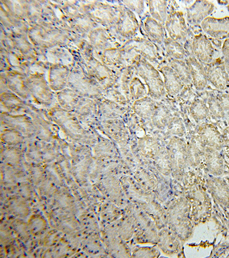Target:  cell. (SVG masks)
Returning <instances> with one entry per match:
<instances>
[{"label":"cell","mask_w":229,"mask_h":258,"mask_svg":"<svg viewBox=\"0 0 229 258\" xmlns=\"http://www.w3.org/2000/svg\"><path fill=\"white\" fill-rule=\"evenodd\" d=\"M206 102L212 117L218 120H226L225 113L216 94L210 93L208 94Z\"/></svg>","instance_id":"24"},{"label":"cell","mask_w":229,"mask_h":258,"mask_svg":"<svg viewBox=\"0 0 229 258\" xmlns=\"http://www.w3.org/2000/svg\"><path fill=\"white\" fill-rule=\"evenodd\" d=\"M169 63L171 68L175 70L182 81L185 85L192 84V78H191L190 67L186 59L178 60L171 58Z\"/></svg>","instance_id":"23"},{"label":"cell","mask_w":229,"mask_h":258,"mask_svg":"<svg viewBox=\"0 0 229 258\" xmlns=\"http://www.w3.org/2000/svg\"><path fill=\"white\" fill-rule=\"evenodd\" d=\"M149 12L152 18L162 24L167 20V2L166 1L148 2Z\"/></svg>","instance_id":"25"},{"label":"cell","mask_w":229,"mask_h":258,"mask_svg":"<svg viewBox=\"0 0 229 258\" xmlns=\"http://www.w3.org/2000/svg\"><path fill=\"white\" fill-rule=\"evenodd\" d=\"M153 160L158 171L164 175L169 176L173 172L172 162L167 147H161Z\"/></svg>","instance_id":"19"},{"label":"cell","mask_w":229,"mask_h":258,"mask_svg":"<svg viewBox=\"0 0 229 258\" xmlns=\"http://www.w3.org/2000/svg\"><path fill=\"white\" fill-rule=\"evenodd\" d=\"M138 147L143 156L152 159L156 157L161 148L156 139L149 137L140 139Z\"/></svg>","instance_id":"22"},{"label":"cell","mask_w":229,"mask_h":258,"mask_svg":"<svg viewBox=\"0 0 229 258\" xmlns=\"http://www.w3.org/2000/svg\"><path fill=\"white\" fill-rule=\"evenodd\" d=\"M207 187L216 202L229 208V185L224 179L213 176L207 180Z\"/></svg>","instance_id":"11"},{"label":"cell","mask_w":229,"mask_h":258,"mask_svg":"<svg viewBox=\"0 0 229 258\" xmlns=\"http://www.w3.org/2000/svg\"><path fill=\"white\" fill-rule=\"evenodd\" d=\"M222 135L224 144H225L226 147L229 149V124L228 126L223 129Z\"/></svg>","instance_id":"33"},{"label":"cell","mask_w":229,"mask_h":258,"mask_svg":"<svg viewBox=\"0 0 229 258\" xmlns=\"http://www.w3.org/2000/svg\"><path fill=\"white\" fill-rule=\"evenodd\" d=\"M130 50L139 53L142 57L148 61H154L157 59V51L154 45L147 40L138 39L132 41Z\"/></svg>","instance_id":"14"},{"label":"cell","mask_w":229,"mask_h":258,"mask_svg":"<svg viewBox=\"0 0 229 258\" xmlns=\"http://www.w3.org/2000/svg\"><path fill=\"white\" fill-rule=\"evenodd\" d=\"M190 113L197 123H201L211 116L206 102L201 99H195L191 103Z\"/></svg>","instance_id":"21"},{"label":"cell","mask_w":229,"mask_h":258,"mask_svg":"<svg viewBox=\"0 0 229 258\" xmlns=\"http://www.w3.org/2000/svg\"><path fill=\"white\" fill-rule=\"evenodd\" d=\"M138 28V23L135 16L132 12L126 11L123 15L121 24V31L124 34L131 35Z\"/></svg>","instance_id":"27"},{"label":"cell","mask_w":229,"mask_h":258,"mask_svg":"<svg viewBox=\"0 0 229 258\" xmlns=\"http://www.w3.org/2000/svg\"><path fill=\"white\" fill-rule=\"evenodd\" d=\"M164 77V85L166 92L173 97L180 94L185 88V83L175 70L170 66H164L160 70Z\"/></svg>","instance_id":"12"},{"label":"cell","mask_w":229,"mask_h":258,"mask_svg":"<svg viewBox=\"0 0 229 258\" xmlns=\"http://www.w3.org/2000/svg\"><path fill=\"white\" fill-rule=\"evenodd\" d=\"M165 26L171 39L178 42L186 39L187 29L182 12H174L170 14L166 21Z\"/></svg>","instance_id":"7"},{"label":"cell","mask_w":229,"mask_h":258,"mask_svg":"<svg viewBox=\"0 0 229 258\" xmlns=\"http://www.w3.org/2000/svg\"><path fill=\"white\" fill-rule=\"evenodd\" d=\"M128 4L137 13L140 14L144 10V2L142 1L131 2H128Z\"/></svg>","instance_id":"31"},{"label":"cell","mask_w":229,"mask_h":258,"mask_svg":"<svg viewBox=\"0 0 229 258\" xmlns=\"http://www.w3.org/2000/svg\"><path fill=\"white\" fill-rule=\"evenodd\" d=\"M186 51V60L190 67L193 84L195 89L202 91L206 88L208 83L206 70L193 55L191 49L187 48Z\"/></svg>","instance_id":"9"},{"label":"cell","mask_w":229,"mask_h":258,"mask_svg":"<svg viewBox=\"0 0 229 258\" xmlns=\"http://www.w3.org/2000/svg\"><path fill=\"white\" fill-rule=\"evenodd\" d=\"M166 129L169 134L178 137L185 135L186 128L183 120L178 116H172L170 118Z\"/></svg>","instance_id":"28"},{"label":"cell","mask_w":229,"mask_h":258,"mask_svg":"<svg viewBox=\"0 0 229 258\" xmlns=\"http://www.w3.org/2000/svg\"><path fill=\"white\" fill-rule=\"evenodd\" d=\"M131 94L133 98L136 101L146 97L147 91L143 83L138 78L133 79L130 85Z\"/></svg>","instance_id":"29"},{"label":"cell","mask_w":229,"mask_h":258,"mask_svg":"<svg viewBox=\"0 0 229 258\" xmlns=\"http://www.w3.org/2000/svg\"><path fill=\"white\" fill-rule=\"evenodd\" d=\"M219 101L221 104L223 109L226 116V120L229 116V91L228 92H223L219 91L216 93Z\"/></svg>","instance_id":"30"},{"label":"cell","mask_w":229,"mask_h":258,"mask_svg":"<svg viewBox=\"0 0 229 258\" xmlns=\"http://www.w3.org/2000/svg\"><path fill=\"white\" fill-rule=\"evenodd\" d=\"M172 116L167 106L162 103H157L150 120L154 126L160 130H165Z\"/></svg>","instance_id":"16"},{"label":"cell","mask_w":229,"mask_h":258,"mask_svg":"<svg viewBox=\"0 0 229 258\" xmlns=\"http://www.w3.org/2000/svg\"><path fill=\"white\" fill-rule=\"evenodd\" d=\"M144 28L148 36L158 44L164 43L165 31L163 26L158 21L148 17L144 22Z\"/></svg>","instance_id":"18"},{"label":"cell","mask_w":229,"mask_h":258,"mask_svg":"<svg viewBox=\"0 0 229 258\" xmlns=\"http://www.w3.org/2000/svg\"><path fill=\"white\" fill-rule=\"evenodd\" d=\"M136 70L148 87V95L154 100L164 97L166 91L160 73L150 62L139 57L136 64Z\"/></svg>","instance_id":"1"},{"label":"cell","mask_w":229,"mask_h":258,"mask_svg":"<svg viewBox=\"0 0 229 258\" xmlns=\"http://www.w3.org/2000/svg\"><path fill=\"white\" fill-rule=\"evenodd\" d=\"M203 158L208 172L214 177H220L225 172V165L221 153L217 150L204 147Z\"/></svg>","instance_id":"10"},{"label":"cell","mask_w":229,"mask_h":258,"mask_svg":"<svg viewBox=\"0 0 229 258\" xmlns=\"http://www.w3.org/2000/svg\"><path fill=\"white\" fill-rule=\"evenodd\" d=\"M195 137L204 147L211 148L218 151L225 147L222 134L213 124H202L198 127Z\"/></svg>","instance_id":"4"},{"label":"cell","mask_w":229,"mask_h":258,"mask_svg":"<svg viewBox=\"0 0 229 258\" xmlns=\"http://www.w3.org/2000/svg\"><path fill=\"white\" fill-rule=\"evenodd\" d=\"M222 51L224 58L229 59V39L224 41Z\"/></svg>","instance_id":"32"},{"label":"cell","mask_w":229,"mask_h":258,"mask_svg":"<svg viewBox=\"0 0 229 258\" xmlns=\"http://www.w3.org/2000/svg\"><path fill=\"white\" fill-rule=\"evenodd\" d=\"M164 45L166 53L173 59L184 60L187 55L186 49L178 41L171 38L165 39Z\"/></svg>","instance_id":"26"},{"label":"cell","mask_w":229,"mask_h":258,"mask_svg":"<svg viewBox=\"0 0 229 258\" xmlns=\"http://www.w3.org/2000/svg\"><path fill=\"white\" fill-rule=\"evenodd\" d=\"M172 162L173 174L181 177L185 172L187 164V144L181 137L173 136L167 146Z\"/></svg>","instance_id":"3"},{"label":"cell","mask_w":229,"mask_h":258,"mask_svg":"<svg viewBox=\"0 0 229 258\" xmlns=\"http://www.w3.org/2000/svg\"><path fill=\"white\" fill-rule=\"evenodd\" d=\"M177 237L176 235L169 230L161 232L158 239V244L165 253L172 255L178 251L180 245Z\"/></svg>","instance_id":"15"},{"label":"cell","mask_w":229,"mask_h":258,"mask_svg":"<svg viewBox=\"0 0 229 258\" xmlns=\"http://www.w3.org/2000/svg\"><path fill=\"white\" fill-rule=\"evenodd\" d=\"M203 146L194 137L190 142L187 144V164L191 167H197L201 164L203 157Z\"/></svg>","instance_id":"17"},{"label":"cell","mask_w":229,"mask_h":258,"mask_svg":"<svg viewBox=\"0 0 229 258\" xmlns=\"http://www.w3.org/2000/svg\"><path fill=\"white\" fill-rule=\"evenodd\" d=\"M213 4L207 1H196L187 10V20L191 24L201 23L213 11Z\"/></svg>","instance_id":"13"},{"label":"cell","mask_w":229,"mask_h":258,"mask_svg":"<svg viewBox=\"0 0 229 258\" xmlns=\"http://www.w3.org/2000/svg\"><path fill=\"white\" fill-rule=\"evenodd\" d=\"M156 102L150 97H145L137 99L134 103V110L140 118L145 120L151 119Z\"/></svg>","instance_id":"20"},{"label":"cell","mask_w":229,"mask_h":258,"mask_svg":"<svg viewBox=\"0 0 229 258\" xmlns=\"http://www.w3.org/2000/svg\"><path fill=\"white\" fill-rule=\"evenodd\" d=\"M193 55L202 64H209L213 61L214 50L211 41L203 34L194 37L191 45Z\"/></svg>","instance_id":"6"},{"label":"cell","mask_w":229,"mask_h":258,"mask_svg":"<svg viewBox=\"0 0 229 258\" xmlns=\"http://www.w3.org/2000/svg\"><path fill=\"white\" fill-rule=\"evenodd\" d=\"M204 32L217 40L229 39V17L207 18L201 23Z\"/></svg>","instance_id":"8"},{"label":"cell","mask_w":229,"mask_h":258,"mask_svg":"<svg viewBox=\"0 0 229 258\" xmlns=\"http://www.w3.org/2000/svg\"><path fill=\"white\" fill-rule=\"evenodd\" d=\"M168 222L171 230L179 238L184 240L190 234V206L185 199H180L170 207Z\"/></svg>","instance_id":"2"},{"label":"cell","mask_w":229,"mask_h":258,"mask_svg":"<svg viewBox=\"0 0 229 258\" xmlns=\"http://www.w3.org/2000/svg\"><path fill=\"white\" fill-rule=\"evenodd\" d=\"M224 65H225L226 70L229 75V59L224 58Z\"/></svg>","instance_id":"34"},{"label":"cell","mask_w":229,"mask_h":258,"mask_svg":"<svg viewBox=\"0 0 229 258\" xmlns=\"http://www.w3.org/2000/svg\"><path fill=\"white\" fill-rule=\"evenodd\" d=\"M228 124H229V116L227 119Z\"/></svg>","instance_id":"35"},{"label":"cell","mask_w":229,"mask_h":258,"mask_svg":"<svg viewBox=\"0 0 229 258\" xmlns=\"http://www.w3.org/2000/svg\"><path fill=\"white\" fill-rule=\"evenodd\" d=\"M208 81L220 91L229 89V75L224 60L218 58L208 64L206 69Z\"/></svg>","instance_id":"5"}]
</instances>
